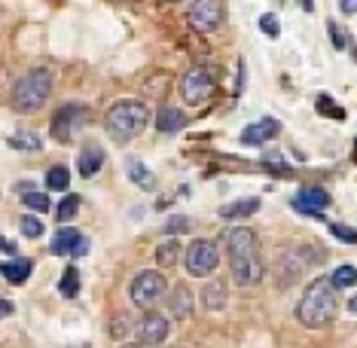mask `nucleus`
Here are the masks:
<instances>
[{"mask_svg":"<svg viewBox=\"0 0 357 348\" xmlns=\"http://www.w3.org/2000/svg\"><path fill=\"white\" fill-rule=\"evenodd\" d=\"M330 232L336 236L339 241H345V245H357V229H351V226H342V223H333Z\"/></svg>","mask_w":357,"mask_h":348,"instance_id":"obj_31","label":"nucleus"},{"mask_svg":"<svg viewBox=\"0 0 357 348\" xmlns=\"http://www.w3.org/2000/svg\"><path fill=\"white\" fill-rule=\"evenodd\" d=\"M0 250H3V254H15V245H13L10 239H3V236H0Z\"/></svg>","mask_w":357,"mask_h":348,"instance_id":"obj_37","label":"nucleus"},{"mask_svg":"<svg viewBox=\"0 0 357 348\" xmlns=\"http://www.w3.org/2000/svg\"><path fill=\"white\" fill-rule=\"evenodd\" d=\"M281 132V123L272 116L259 119V123H250L245 132H241V144H248V147H263L266 141H272V137H278Z\"/></svg>","mask_w":357,"mask_h":348,"instance_id":"obj_13","label":"nucleus"},{"mask_svg":"<svg viewBox=\"0 0 357 348\" xmlns=\"http://www.w3.org/2000/svg\"><path fill=\"white\" fill-rule=\"evenodd\" d=\"M22 232H25L28 239H40L43 236V220H37L34 214H25L22 217Z\"/></svg>","mask_w":357,"mask_h":348,"instance_id":"obj_28","label":"nucleus"},{"mask_svg":"<svg viewBox=\"0 0 357 348\" xmlns=\"http://www.w3.org/2000/svg\"><path fill=\"white\" fill-rule=\"evenodd\" d=\"M147 119H150L147 104L135 101V98H123V101H116L107 110V116H104V128H107V135L116 144H128V141H135L144 128H147Z\"/></svg>","mask_w":357,"mask_h":348,"instance_id":"obj_3","label":"nucleus"},{"mask_svg":"<svg viewBox=\"0 0 357 348\" xmlns=\"http://www.w3.org/2000/svg\"><path fill=\"white\" fill-rule=\"evenodd\" d=\"M172 3H181V0H172Z\"/></svg>","mask_w":357,"mask_h":348,"instance_id":"obj_41","label":"nucleus"},{"mask_svg":"<svg viewBox=\"0 0 357 348\" xmlns=\"http://www.w3.org/2000/svg\"><path fill=\"white\" fill-rule=\"evenodd\" d=\"M263 162H266V168H269V172H275V174H290V165H284V156H281V153H269V156H266Z\"/></svg>","mask_w":357,"mask_h":348,"instance_id":"obj_32","label":"nucleus"},{"mask_svg":"<svg viewBox=\"0 0 357 348\" xmlns=\"http://www.w3.org/2000/svg\"><path fill=\"white\" fill-rule=\"evenodd\" d=\"M31 269H34V263L22 260V257H19V260H10V263H0V275H3L10 285H25Z\"/></svg>","mask_w":357,"mask_h":348,"instance_id":"obj_20","label":"nucleus"},{"mask_svg":"<svg viewBox=\"0 0 357 348\" xmlns=\"http://www.w3.org/2000/svg\"><path fill=\"white\" fill-rule=\"evenodd\" d=\"M104 165V150L98 147V144H89V147H83V153H79V174L83 177H95L101 172Z\"/></svg>","mask_w":357,"mask_h":348,"instance_id":"obj_18","label":"nucleus"},{"mask_svg":"<svg viewBox=\"0 0 357 348\" xmlns=\"http://www.w3.org/2000/svg\"><path fill=\"white\" fill-rule=\"evenodd\" d=\"M177 260H181V245H177V239H168V241H162V245L156 248V263L159 266L172 269Z\"/></svg>","mask_w":357,"mask_h":348,"instance_id":"obj_21","label":"nucleus"},{"mask_svg":"<svg viewBox=\"0 0 357 348\" xmlns=\"http://www.w3.org/2000/svg\"><path fill=\"white\" fill-rule=\"evenodd\" d=\"M79 205H83V202H79V196H64V202L59 205V211H55L59 223H70V220H74V217L79 214Z\"/></svg>","mask_w":357,"mask_h":348,"instance_id":"obj_25","label":"nucleus"},{"mask_svg":"<svg viewBox=\"0 0 357 348\" xmlns=\"http://www.w3.org/2000/svg\"><path fill=\"white\" fill-rule=\"evenodd\" d=\"M303 6H305V13H312L314 10V0H303Z\"/></svg>","mask_w":357,"mask_h":348,"instance_id":"obj_38","label":"nucleus"},{"mask_svg":"<svg viewBox=\"0 0 357 348\" xmlns=\"http://www.w3.org/2000/svg\"><path fill=\"white\" fill-rule=\"evenodd\" d=\"M10 147H15V150H40L43 147V141H40L37 135H31V132H19V135L10 137Z\"/></svg>","mask_w":357,"mask_h":348,"instance_id":"obj_26","label":"nucleus"},{"mask_svg":"<svg viewBox=\"0 0 357 348\" xmlns=\"http://www.w3.org/2000/svg\"><path fill=\"white\" fill-rule=\"evenodd\" d=\"M126 174H128V181L135 183V187H141V190H153L156 187V174L150 172L147 165H144L141 159H126Z\"/></svg>","mask_w":357,"mask_h":348,"instance_id":"obj_17","label":"nucleus"},{"mask_svg":"<svg viewBox=\"0 0 357 348\" xmlns=\"http://www.w3.org/2000/svg\"><path fill=\"white\" fill-rule=\"evenodd\" d=\"M172 333V321L165 318V315H156L150 312L147 318L141 321V327H137V342L141 345H162Z\"/></svg>","mask_w":357,"mask_h":348,"instance_id":"obj_11","label":"nucleus"},{"mask_svg":"<svg viewBox=\"0 0 357 348\" xmlns=\"http://www.w3.org/2000/svg\"><path fill=\"white\" fill-rule=\"evenodd\" d=\"M50 248H52V254H59V257H83V254H89V239L79 229H74V226H61L52 236Z\"/></svg>","mask_w":357,"mask_h":348,"instance_id":"obj_10","label":"nucleus"},{"mask_svg":"<svg viewBox=\"0 0 357 348\" xmlns=\"http://www.w3.org/2000/svg\"><path fill=\"white\" fill-rule=\"evenodd\" d=\"M46 187L55 190V192H64L70 187V174H68V168L64 165H55L50 168V174H46Z\"/></svg>","mask_w":357,"mask_h":348,"instance_id":"obj_24","label":"nucleus"},{"mask_svg":"<svg viewBox=\"0 0 357 348\" xmlns=\"http://www.w3.org/2000/svg\"><path fill=\"white\" fill-rule=\"evenodd\" d=\"M330 192L327 190H321V187H305V190H299V196L294 199V208L299 214H305V217H314V220H321V211L330 205Z\"/></svg>","mask_w":357,"mask_h":348,"instance_id":"obj_12","label":"nucleus"},{"mask_svg":"<svg viewBox=\"0 0 357 348\" xmlns=\"http://www.w3.org/2000/svg\"><path fill=\"white\" fill-rule=\"evenodd\" d=\"M330 37H333V46H336V50H345L348 46V37H345V31L336 25V22H330Z\"/></svg>","mask_w":357,"mask_h":348,"instance_id":"obj_34","label":"nucleus"},{"mask_svg":"<svg viewBox=\"0 0 357 348\" xmlns=\"http://www.w3.org/2000/svg\"><path fill=\"white\" fill-rule=\"evenodd\" d=\"M330 285H333V290L354 287L357 285V269H354V266H336L333 275H330Z\"/></svg>","mask_w":357,"mask_h":348,"instance_id":"obj_22","label":"nucleus"},{"mask_svg":"<svg viewBox=\"0 0 357 348\" xmlns=\"http://www.w3.org/2000/svg\"><path fill=\"white\" fill-rule=\"evenodd\" d=\"M336 312H339V303H336V290H333L330 278H314L296 303L299 324L312 327V330L330 327V324L336 321Z\"/></svg>","mask_w":357,"mask_h":348,"instance_id":"obj_2","label":"nucleus"},{"mask_svg":"<svg viewBox=\"0 0 357 348\" xmlns=\"http://www.w3.org/2000/svg\"><path fill=\"white\" fill-rule=\"evenodd\" d=\"M259 31H263L266 37L278 40V34H281V25H278V19H275L272 13H266V15H259Z\"/></svg>","mask_w":357,"mask_h":348,"instance_id":"obj_30","label":"nucleus"},{"mask_svg":"<svg viewBox=\"0 0 357 348\" xmlns=\"http://www.w3.org/2000/svg\"><path fill=\"white\" fill-rule=\"evenodd\" d=\"M318 113H324V116H330V119H345V110L339 107V104H333L327 95L318 98Z\"/></svg>","mask_w":357,"mask_h":348,"instance_id":"obj_29","label":"nucleus"},{"mask_svg":"<svg viewBox=\"0 0 357 348\" xmlns=\"http://www.w3.org/2000/svg\"><path fill=\"white\" fill-rule=\"evenodd\" d=\"M50 95H52V74L43 68H34L13 86V107L19 113H34L43 107Z\"/></svg>","mask_w":357,"mask_h":348,"instance_id":"obj_4","label":"nucleus"},{"mask_svg":"<svg viewBox=\"0 0 357 348\" xmlns=\"http://www.w3.org/2000/svg\"><path fill=\"white\" fill-rule=\"evenodd\" d=\"M168 309H172V318L186 321L192 315V290L190 285H174L172 299H168Z\"/></svg>","mask_w":357,"mask_h":348,"instance_id":"obj_14","label":"nucleus"},{"mask_svg":"<svg viewBox=\"0 0 357 348\" xmlns=\"http://www.w3.org/2000/svg\"><path fill=\"white\" fill-rule=\"evenodd\" d=\"M223 241H226V250H229V260H232V278L238 281L241 287H254L266 272L257 236L248 226H235V229L223 232Z\"/></svg>","mask_w":357,"mask_h":348,"instance_id":"obj_1","label":"nucleus"},{"mask_svg":"<svg viewBox=\"0 0 357 348\" xmlns=\"http://www.w3.org/2000/svg\"><path fill=\"white\" fill-rule=\"evenodd\" d=\"M86 113L89 110L83 104H64V107H59V113L52 116V137L55 141H61V144L74 141L77 128L86 123Z\"/></svg>","mask_w":357,"mask_h":348,"instance_id":"obj_8","label":"nucleus"},{"mask_svg":"<svg viewBox=\"0 0 357 348\" xmlns=\"http://www.w3.org/2000/svg\"><path fill=\"white\" fill-rule=\"evenodd\" d=\"M202 303H205L208 312H223L226 303H229V290H226L223 281H208L202 287Z\"/></svg>","mask_w":357,"mask_h":348,"instance_id":"obj_15","label":"nucleus"},{"mask_svg":"<svg viewBox=\"0 0 357 348\" xmlns=\"http://www.w3.org/2000/svg\"><path fill=\"white\" fill-rule=\"evenodd\" d=\"M165 294V278H162V272L156 269H141L132 278V285H128V296H132L135 305H153L156 299Z\"/></svg>","mask_w":357,"mask_h":348,"instance_id":"obj_7","label":"nucleus"},{"mask_svg":"<svg viewBox=\"0 0 357 348\" xmlns=\"http://www.w3.org/2000/svg\"><path fill=\"white\" fill-rule=\"evenodd\" d=\"M22 202L31 208V211H50V196L46 192H22Z\"/></svg>","mask_w":357,"mask_h":348,"instance_id":"obj_27","label":"nucleus"},{"mask_svg":"<svg viewBox=\"0 0 357 348\" xmlns=\"http://www.w3.org/2000/svg\"><path fill=\"white\" fill-rule=\"evenodd\" d=\"M257 211H259V199L250 196V199H235V202H229V205H223L220 217L223 220H238V217H250Z\"/></svg>","mask_w":357,"mask_h":348,"instance_id":"obj_19","label":"nucleus"},{"mask_svg":"<svg viewBox=\"0 0 357 348\" xmlns=\"http://www.w3.org/2000/svg\"><path fill=\"white\" fill-rule=\"evenodd\" d=\"M217 263H220V250H217L214 241H208V239L190 241V248H186V254H183V266L192 278H205V275H211L217 269Z\"/></svg>","mask_w":357,"mask_h":348,"instance_id":"obj_5","label":"nucleus"},{"mask_svg":"<svg viewBox=\"0 0 357 348\" xmlns=\"http://www.w3.org/2000/svg\"><path fill=\"white\" fill-rule=\"evenodd\" d=\"M223 25V6L220 0H199L190 10V28H196L199 34H214Z\"/></svg>","mask_w":357,"mask_h":348,"instance_id":"obj_9","label":"nucleus"},{"mask_svg":"<svg viewBox=\"0 0 357 348\" xmlns=\"http://www.w3.org/2000/svg\"><path fill=\"white\" fill-rule=\"evenodd\" d=\"M348 309H351V312L357 315V296H351V303H348Z\"/></svg>","mask_w":357,"mask_h":348,"instance_id":"obj_39","label":"nucleus"},{"mask_svg":"<svg viewBox=\"0 0 357 348\" xmlns=\"http://www.w3.org/2000/svg\"><path fill=\"white\" fill-rule=\"evenodd\" d=\"M186 123H190V116H186L183 110H177V107H162L156 113V128H159L162 135L181 132V128H186Z\"/></svg>","mask_w":357,"mask_h":348,"instance_id":"obj_16","label":"nucleus"},{"mask_svg":"<svg viewBox=\"0 0 357 348\" xmlns=\"http://www.w3.org/2000/svg\"><path fill=\"white\" fill-rule=\"evenodd\" d=\"M211 95H214V70L199 64V68H190L181 80V98L196 107V104H205Z\"/></svg>","mask_w":357,"mask_h":348,"instance_id":"obj_6","label":"nucleus"},{"mask_svg":"<svg viewBox=\"0 0 357 348\" xmlns=\"http://www.w3.org/2000/svg\"><path fill=\"white\" fill-rule=\"evenodd\" d=\"M126 348H141V345H126Z\"/></svg>","mask_w":357,"mask_h":348,"instance_id":"obj_40","label":"nucleus"},{"mask_svg":"<svg viewBox=\"0 0 357 348\" xmlns=\"http://www.w3.org/2000/svg\"><path fill=\"white\" fill-rule=\"evenodd\" d=\"M13 312H15V305L10 303V299H0V318H10Z\"/></svg>","mask_w":357,"mask_h":348,"instance_id":"obj_35","label":"nucleus"},{"mask_svg":"<svg viewBox=\"0 0 357 348\" xmlns=\"http://www.w3.org/2000/svg\"><path fill=\"white\" fill-rule=\"evenodd\" d=\"M59 294L64 299H74L79 294V272L74 269V266H68V269H64L61 281H59Z\"/></svg>","mask_w":357,"mask_h":348,"instance_id":"obj_23","label":"nucleus"},{"mask_svg":"<svg viewBox=\"0 0 357 348\" xmlns=\"http://www.w3.org/2000/svg\"><path fill=\"white\" fill-rule=\"evenodd\" d=\"M342 13L345 15H354L357 13V0H342Z\"/></svg>","mask_w":357,"mask_h":348,"instance_id":"obj_36","label":"nucleus"},{"mask_svg":"<svg viewBox=\"0 0 357 348\" xmlns=\"http://www.w3.org/2000/svg\"><path fill=\"white\" fill-rule=\"evenodd\" d=\"M183 229H190L186 217H172V220L165 223V236H177V232H183Z\"/></svg>","mask_w":357,"mask_h":348,"instance_id":"obj_33","label":"nucleus"}]
</instances>
